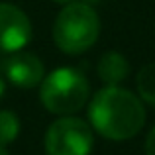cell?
<instances>
[{
	"label": "cell",
	"mask_w": 155,
	"mask_h": 155,
	"mask_svg": "<svg viewBox=\"0 0 155 155\" xmlns=\"http://www.w3.org/2000/svg\"><path fill=\"white\" fill-rule=\"evenodd\" d=\"M145 104L120 84H104L88 100V124L110 141H128L145 126Z\"/></svg>",
	"instance_id": "1"
},
{
	"label": "cell",
	"mask_w": 155,
	"mask_h": 155,
	"mask_svg": "<svg viewBox=\"0 0 155 155\" xmlns=\"http://www.w3.org/2000/svg\"><path fill=\"white\" fill-rule=\"evenodd\" d=\"M53 43L65 55H81L100 38V18L88 2H69L53 22Z\"/></svg>",
	"instance_id": "2"
},
{
	"label": "cell",
	"mask_w": 155,
	"mask_h": 155,
	"mask_svg": "<svg viewBox=\"0 0 155 155\" xmlns=\"http://www.w3.org/2000/svg\"><path fill=\"white\" fill-rule=\"evenodd\" d=\"M91 98V83L75 67H57L39 83V102L49 114L71 116Z\"/></svg>",
	"instance_id": "3"
},
{
	"label": "cell",
	"mask_w": 155,
	"mask_h": 155,
	"mask_svg": "<svg viewBox=\"0 0 155 155\" xmlns=\"http://www.w3.org/2000/svg\"><path fill=\"white\" fill-rule=\"evenodd\" d=\"M47 155H91L94 149V132L83 118L59 116L53 120L43 136Z\"/></svg>",
	"instance_id": "4"
},
{
	"label": "cell",
	"mask_w": 155,
	"mask_h": 155,
	"mask_svg": "<svg viewBox=\"0 0 155 155\" xmlns=\"http://www.w3.org/2000/svg\"><path fill=\"white\" fill-rule=\"evenodd\" d=\"M34 38V26L20 6L0 2V51H22Z\"/></svg>",
	"instance_id": "5"
},
{
	"label": "cell",
	"mask_w": 155,
	"mask_h": 155,
	"mask_svg": "<svg viewBox=\"0 0 155 155\" xmlns=\"http://www.w3.org/2000/svg\"><path fill=\"white\" fill-rule=\"evenodd\" d=\"M4 73L8 81L18 88H35L45 77V65L31 51H16L6 57Z\"/></svg>",
	"instance_id": "6"
},
{
	"label": "cell",
	"mask_w": 155,
	"mask_h": 155,
	"mask_svg": "<svg viewBox=\"0 0 155 155\" xmlns=\"http://www.w3.org/2000/svg\"><path fill=\"white\" fill-rule=\"evenodd\" d=\"M130 61L120 51H106L98 59L96 75L104 84H120L130 77Z\"/></svg>",
	"instance_id": "7"
},
{
	"label": "cell",
	"mask_w": 155,
	"mask_h": 155,
	"mask_svg": "<svg viewBox=\"0 0 155 155\" xmlns=\"http://www.w3.org/2000/svg\"><path fill=\"white\" fill-rule=\"evenodd\" d=\"M136 88L141 102L155 108V61L140 69L136 77Z\"/></svg>",
	"instance_id": "8"
},
{
	"label": "cell",
	"mask_w": 155,
	"mask_h": 155,
	"mask_svg": "<svg viewBox=\"0 0 155 155\" xmlns=\"http://www.w3.org/2000/svg\"><path fill=\"white\" fill-rule=\"evenodd\" d=\"M22 124L16 112L12 110H0V145H10L18 140Z\"/></svg>",
	"instance_id": "9"
},
{
	"label": "cell",
	"mask_w": 155,
	"mask_h": 155,
	"mask_svg": "<svg viewBox=\"0 0 155 155\" xmlns=\"http://www.w3.org/2000/svg\"><path fill=\"white\" fill-rule=\"evenodd\" d=\"M145 155H155V126L149 130L147 137H145Z\"/></svg>",
	"instance_id": "10"
},
{
	"label": "cell",
	"mask_w": 155,
	"mask_h": 155,
	"mask_svg": "<svg viewBox=\"0 0 155 155\" xmlns=\"http://www.w3.org/2000/svg\"><path fill=\"white\" fill-rule=\"evenodd\" d=\"M4 92H6V83H4V79L0 77V98L4 96Z\"/></svg>",
	"instance_id": "11"
},
{
	"label": "cell",
	"mask_w": 155,
	"mask_h": 155,
	"mask_svg": "<svg viewBox=\"0 0 155 155\" xmlns=\"http://www.w3.org/2000/svg\"><path fill=\"white\" fill-rule=\"evenodd\" d=\"M55 4H61V6H65V4H69V2H75V0H53Z\"/></svg>",
	"instance_id": "12"
},
{
	"label": "cell",
	"mask_w": 155,
	"mask_h": 155,
	"mask_svg": "<svg viewBox=\"0 0 155 155\" xmlns=\"http://www.w3.org/2000/svg\"><path fill=\"white\" fill-rule=\"evenodd\" d=\"M0 155H10V153H8V149L4 147V145H0Z\"/></svg>",
	"instance_id": "13"
},
{
	"label": "cell",
	"mask_w": 155,
	"mask_h": 155,
	"mask_svg": "<svg viewBox=\"0 0 155 155\" xmlns=\"http://www.w3.org/2000/svg\"><path fill=\"white\" fill-rule=\"evenodd\" d=\"M84 2H88V4H91V2H100V0H84Z\"/></svg>",
	"instance_id": "14"
}]
</instances>
